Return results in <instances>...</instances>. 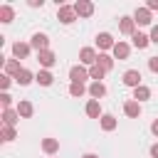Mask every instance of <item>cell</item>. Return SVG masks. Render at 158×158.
Wrapping results in <instances>:
<instances>
[{
    "instance_id": "cell-13",
    "label": "cell",
    "mask_w": 158,
    "mask_h": 158,
    "mask_svg": "<svg viewBox=\"0 0 158 158\" xmlns=\"http://www.w3.org/2000/svg\"><path fill=\"white\" fill-rule=\"evenodd\" d=\"M111 52H114V57H116V59H128V54H131V47H128L126 42H116Z\"/></svg>"
},
{
    "instance_id": "cell-9",
    "label": "cell",
    "mask_w": 158,
    "mask_h": 158,
    "mask_svg": "<svg viewBox=\"0 0 158 158\" xmlns=\"http://www.w3.org/2000/svg\"><path fill=\"white\" fill-rule=\"evenodd\" d=\"M133 22L136 25H151V10L148 7H138L133 12Z\"/></svg>"
},
{
    "instance_id": "cell-8",
    "label": "cell",
    "mask_w": 158,
    "mask_h": 158,
    "mask_svg": "<svg viewBox=\"0 0 158 158\" xmlns=\"http://www.w3.org/2000/svg\"><path fill=\"white\" fill-rule=\"evenodd\" d=\"M30 49H32V44H27V42H15V44H12V57H15V59H25V57L30 54Z\"/></svg>"
},
{
    "instance_id": "cell-14",
    "label": "cell",
    "mask_w": 158,
    "mask_h": 158,
    "mask_svg": "<svg viewBox=\"0 0 158 158\" xmlns=\"http://www.w3.org/2000/svg\"><path fill=\"white\" fill-rule=\"evenodd\" d=\"M35 79H37V84H42V86H52V81H54V77H52L49 69H40V72L35 74Z\"/></svg>"
},
{
    "instance_id": "cell-38",
    "label": "cell",
    "mask_w": 158,
    "mask_h": 158,
    "mask_svg": "<svg viewBox=\"0 0 158 158\" xmlns=\"http://www.w3.org/2000/svg\"><path fill=\"white\" fill-rule=\"evenodd\" d=\"M84 158H99V156H96V153H86Z\"/></svg>"
},
{
    "instance_id": "cell-31",
    "label": "cell",
    "mask_w": 158,
    "mask_h": 158,
    "mask_svg": "<svg viewBox=\"0 0 158 158\" xmlns=\"http://www.w3.org/2000/svg\"><path fill=\"white\" fill-rule=\"evenodd\" d=\"M148 69H151L153 74H158V57H151V59H148Z\"/></svg>"
},
{
    "instance_id": "cell-34",
    "label": "cell",
    "mask_w": 158,
    "mask_h": 158,
    "mask_svg": "<svg viewBox=\"0 0 158 158\" xmlns=\"http://www.w3.org/2000/svg\"><path fill=\"white\" fill-rule=\"evenodd\" d=\"M146 7H148V10H158V0H148Z\"/></svg>"
},
{
    "instance_id": "cell-35",
    "label": "cell",
    "mask_w": 158,
    "mask_h": 158,
    "mask_svg": "<svg viewBox=\"0 0 158 158\" xmlns=\"http://www.w3.org/2000/svg\"><path fill=\"white\" fill-rule=\"evenodd\" d=\"M151 158H158V143L151 146Z\"/></svg>"
},
{
    "instance_id": "cell-27",
    "label": "cell",
    "mask_w": 158,
    "mask_h": 158,
    "mask_svg": "<svg viewBox=\"0 0 158 158\" xmlns=\"http://www.w3.org/2000/svg\"><path fill=\"white\" fill-rule=\"evenodd\" d=\"M104 74H106V72H104V69H101L99 64L89 67V79H94V81H101V79H104Z\"/></svg>"
},
{
    "instance_id": "cell-20",
    "label": "cell",
    "mask_w": 158,
    "mask_h": 158,
    "mask_svg": "<svg viewBox=\"0 0 158 158\" xmlns=\"http://www.w3.org/2000/svg\"><path fill=\"white\" fill-rule=\"evenodd\" d=\"M32 79H35V77H32V72H30V69H25V67H22V69H20V74L15 77V81H17L20 86H27Z\"/></svg>"
},
{
    "instance_id": "cell-30",
    "label": "cell",
    "mask_w": 158,
    "mask_h": 158,
    "mask_svg": "<svg viewBox=\"0 0 158 158\" xmlns=\"http://www.w3.org/2000/svg\"><path fill=\"white\" fill-rule=\"evenodd\" d=\"M0 104H2V109H10V106H12V96H10L7 91H2V94H0Z\"/></svg>"
},
{
    "instance_id": "cell-3",
    "label": "cell",
    "mask_w": 158,
    "mask_h": 158,
    "mask_svg": "<svg viewBox=\"0 0 158 158\" xmlns=\"http://www.w3.org/2000/svg\"><path fill=\"white\" fill-rule=\"evenodd\" d=\"M69 79H72V84H84V79H89V69L74 64V67L69 69Z\"/></svg>"
},
{
    "instance_id": "cell-11",
    "label": "cell",
    "mask_w": 158,
    "mask_h": 158,
    "mask_svg": "<svg viewBox=\"0 0 158 158\" xmlns=\"http://www.w3.org/2000/svg\"><path fill=\"white\" fill-rule=\"evenodd\" d=\"M20 121L17 109H2V126H15Z\"/></svg>"
},
{
    "instance_id": "cell-28",
    "label": "cell",
    "mask_w": 158,
    "mask_h": 158,
    "mask_svg": "<svg viewBox=\"0 0 158 158\" xmlns=\"http://www.w3.org/2000/svg\"><path fill=\"white\" fill-rule=\"evenodd\" d=\"M15 138H17L15 126H2V141H5V143H10V141H15Z\"/></svg>"
},
{
    "instance_id": "cell-25",
    "label": "cell",
    "mask_w": 158,
    "mask_h": 158,
    "mask_svg": "<svg viewBox=\"0 0 158 158\" xmlns=\"http://www.w3.org/2000/svg\"><path fill=\"white\" fill-rule=\"evenodd\" d=\"M99 121H101V128H104V131H114V128H116V118H114L111 114H104Z\"/></svg>"
},
{
    "instance_id": "cell-1",
    "label": "cell",
    "mask_w": 158,
    "mask_h": 158,
    "mask_svg": "<svg viewBox=\"0 0 158 158\" xmlns=\"http://www.w3.org/2000/svg\"><path fill=\"white\" fill-rule=\"evenodd\" d=\"M57 17H59V22H64V25H72V22L77 20V10H74V5H59V10H57Z\"/></svg>"
},
{
    "instance_id": "cell-10",
    "label": "cell",
    "mask_w": 158,
    "mask_h": 158,
    "mask_svg": "<svg viewBox=\"0 0 158 158\" xmlns=\"http://www.w3.org/2000/svg\"><path fill=\"white\" fill-rule=\"evenodd\" d=\"M114 37L109 35V32H101V35H96V47L99 49H114Z\"/></svg>"
},
{
    "instance_id": "cell-6",
    "label": "cell",
    "mask_w": 158,
    "mask_h": 158,
    "mask_svg": "<svg viewBox=\"0 0 158 158\" xmlns=\"http://www.w3.org/2000/svg\"><path fill=\"white\" fill-rule=\"evenodd\" d=\"M37 62H40L44 69H49V67H54L57 57H54V52H52V49H44V52H37Z\"/></svg>"
},
{
    "instance_id": "cell-12",
    "label": "cell",
    "mask_w": 158,
    "mask_h": 158,
    "mask_svg": "<svg viewBox=\"0 0 158 158\" xmlns=\"http://www.w3.org/2000/svg\"><path fill=\"white\" fill-rule=\"evenodd\" d=\"M118 30L123 32V35H136V22H133V17H121V22H118Z\"/></svg>"
},
{
    "instance_id": "cell-26",
    "label": "cell",
    "mask_w": 158,
    "mask_h": 158,
    "mask_svg": "<svg viewBox=\"0 0 158 158\" xmlns=\"http://www.w3.org/2000/svg\"><path fill=\"white\" fill-rule=\"evenodd\" d=\"M96 64L104 69V72H109L111 67H114V57H109V54H99V59H96Z\"/></svg>"
},
{
    "instance_id": "cell-32",
    "label": "cell",
    "mask_w": 158,
    "mask_h": 158,
    "mask_svg": "<svg viewBox=\"0 0 158 158\" xmlns=\"http://www.w3.org/2000/svg\"><path fill=\"white\" fill-rule=\"evenodd\" d=\"M10 81H12V79H10L7 74H2V77H0V86H2V91H5L7 86H10Z\"/></svg>"
},
{
    "instance_id": "cell-5",
    "label": "cell",
    "mask_w": 158,
    "mask_h": 158,
    "mask_svg": "<svg viewBox=\"0 0 158 158\" xmlns=\"http://www.w3.org/2000/svg\"><path fill=\"white\" fill-rule=\"evenodd\" d=\"M74 10H77L79 17H91V15H94V2H89V0H79V2H74Z\"/></svg>"
},
{
    "instance_id": "cell-36",
    "label": "cell",
    "mask_w": 158,
    "mask_h": 158,
    "mask_svg": "<svg viewBox=\"0 0 158 158\" xmlns=\"http://www.w3.org/2000/svg\"><path fill=\"white\" fill-rule=\"evenodd\" d=\"M151 131H153V136H158V118L151 123Z\"/></svg>"
},
{
    "instance_id": "cell-22",
    "label": "cell",
    "mask_w": 158,
    "mask_h": 158,
    "mask_svg": "<svg viewBox=\"0 0 158 158\" xmlns=\"http://www.w3.org/2000/svg\"><path fill=\"white\" fill-rule=\"evenodd\" d=\"M42 151L49 153V156L57 153V151H59V141H57V138H44V141H42Z\"/></svg>"
},
{
    "instance_id": "cell-19",
    "label": "cell",
    "mask_w": 158,
    "mask_h": 158,
    "mask_svg": "<svg viewBox=\"0 0 158 158\" xmlns=\"http://www.w3.org/2000/svg\"><path fill=\"white\" fill-rule=\"evenodd\" d=\"M20 69H22V67H20L17 59H7V62H5V74H7V77H17Z\"/></svg>"
},
{
    "instance_id": "cell-23",
    "label": "cell",
    "mask_w": 158,
    "mask_h": 158,
    "mask_svg": "<svg viewBox=\"0 0 158 158\" xmlns=\"http://www.w3.org/2000/svg\"><path fill=\"white\" fill-rule=\"evenodd\" d=\"M133 99H136V101H146V99H151V89L143 86V84L136 86V89H133Z\"/></svg>"
},
{
    "instance_id": "cell-15",
    "label": "cell",
    "mask_w": 158,
    "mask_h": 158,
    "mask_svg": "<svg viewBox=\"0 0 158 158\" xmlns=\"http://www.w3.org/2000/svg\"><path fill=\"white\" fill-rule=\"evenodd\" d=\"M86 116H89V118H101V116H104V114H101V106H99L96 99H91V101L86 104Z\"/></svg>"
},
{
    "instance_id": "cell-4",
    "label": "cell",
    "mask_w": 158,
    "mask_h": 158,
    "mask_svg": "<svg viewBox=\"0 0 158 158\" xmlns=\"http://www.w3.org/2000/svg\"><path fill=\"white\" fill-rule=\"evenodd\" d=\"M96 59H99V54L94 52V47H81V52H79V62H81V64L94 67V64H96Z\"/></svg>"
},
{
    "instance_id": "cell-16",
    "label": "cell",
    "mask_w": 158,
    "mask_h": 158,
    "mask_svg": "<svg viewBox=\"0 0 158 158\" xmlns=\"http://www.w3.org/2000/svg\"><path fill=\"white\" fill-rule=\"evenodd\" d=\"M123 111H126V116L138 118V116H141V104H138V101H126V104H123Z\"/></svg>"
},
{
    "instance_id": "cell-21",
    "label": "cell",
    "mask_w": 158,
    "mask_h": 158,
    "mask_svg": "<svg viewBox=\"0 0 158 158\" xmlns=\"http://www.w3.org/2000/svg\"><path fill=\"white\" fill-rule=\"evenodd\" d=\"M17 114H20L22 118H30V116L35 114V106H32L30 101H20V104H17Z\"/></svg>"
},
{
    "instance_id": "cell-37",
    "label": "cell",
    "mask_w": 158,
    "mask_h": 158,
    "mask_svg": "<svg viewBox=\"0 0 158 158\" xmlns=\"http://www.w3.org/2000/svg\"><path fill=\"white\" fill-rule=\"evenodd\" d=\"M30 7H42V0H30Z\"/></svg>"
},
{
    "instance_id": "cell-24",
    "label": "cell",
    "mask_w": 158,
    "mask_h": 158,
    "mask_svg": "<svg viewBox=\"0 0 158 158\" xmlns=\"http://www.w3.org/2000/svg\"><path fill=\"white\" fill-rule=\"evenodd\" d=\"M15 17V10L10 5H0V22H12Z\"/></svg>"
},
{
    "instance_id": "cell-7",
    "label": "cell",
    "mask_w": 158,
    "mask_h": 158,
    "mask_svg": "<svg viewBox=\"0 0 158 158\" xmlns=\"http://www.w3.org/2000/svg\"><path fill=\"white\" fill-rule=\"evenodd\" d=\"M123 84L131 86V89L141 86V72H138V69H128V72L123 74Z\"/></svg>"
},
{
    "instance_id": "cell-2",
    "label": "cell",
    "mask_w": 158,
    "mask_h": 158,
    "mask_svg": "<svg viewBox=\"0 0 158 158\" xmlns=\"http://www.w3.org/2000/svg\"><path fill=\"white\" fill-rule=\"evenodd\" d=\"M30 44H32V49H37V52H44V49H49V37H47L44 32H35Z\"/></svg>"
},
{
    "instance_id": "cell-17",
    "label": "cell",
    "mask_w": 158,
    "mask_h": 158,
    "mask_svg": "<svg viewBox=\"0 0 158 158\" xmlns=\"http://www.w3.org/2000/svg\"><path fill=\"white\" fill-rule=\"evenodd\" d=\"M89 94H91V96H94V99L99 101V99H101V96L106 94V86H104L101 81H91V84H89Z\"/></svg>"
},
{
    "instance_id": "cell-33",
    "label": "cell",
    "mask_w": 158,
    "mask_h": 158,
    "mask_svg": "<svg viewBox=\"0 0 158 158\" xmlns=\"http://www.w3.org/2000/svg\"><path fill=\"white\" fill-rule=\"evenodd\" d=\"M151 42H158V25L151 30Z\"/></svg>"
},
{
    "instance_id": "cell-29",
    "label": "cell",
    "mask_w": 158,
    "mask_h": 158,
    "mask_svg": "<svg viewBox=\"0 0 158 158\" xmlns=\"http://www.w3.org/2000/svg\"><path fill=\"white\" fill-rule=\"evenodd\" d=\"M84 91H89L84 84H69V94H72V96H81Z\"/></svg>"
},
{
    "instance_id": "cell-18",
    "label": "cell",
    "mask_w": 158,
    "mask_h": 158,
    "mask_svg": "<svg viewBox=\"0 0 158 158\" xmlns=\"http://www.w3.org/2000/svg\"><path fill=\"white\" fill-rule=\"evenodd\" d=\"M131 40H133V47H138V49H146V47H148V42H151V37H148V35H143V32H136Z\"/></svg>"
}]
</instances>
